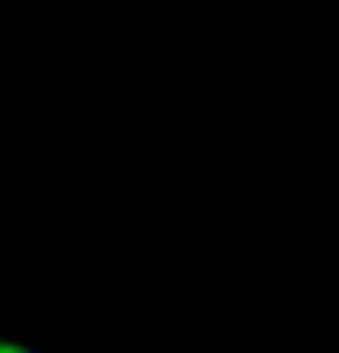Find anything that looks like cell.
I'll return each mask as SVG.
<instances>
[{"instance_id": "obj_1", "label": "cell", "mask_w": 339, "mask_h": 353, "mask_svg": "<svg viewBox=\"0 0 339 353\" xmlns=\"http://www.w3.org/2000/svg\"><path fill=\"white\" fill-rule=\"evenodd\" d=\"M0 353H33V350H22V346H11V343H0Z\"/></svg>"}]
</instances>
